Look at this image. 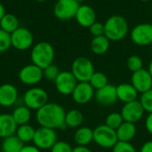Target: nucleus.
Masks as SVG:
<instances>
[{
	"mask_svg": "<svg viewBox=\"0 0 152 152\" xmlns=\"http://www.w3.org/2000/svg\"><path fill=\"white\" fill-rule=\"evenodd\" d=\"M144 113L145 111L142 108L138 99L124 104L120 111L124 122H128L133 124L139 122L143 117Z\"/></svg>",
	"mask_w": 152,
	"mask_h": 152,
	"instance_id": "13",
	"label": "nucleus"
},
{
	"mask_svg": "<svg viewBox=\"0 0 152 152\" xmlns=\"http://www.w3.org/2000/svg\"><path fill=\"white\" fill-rule=\"evenodd\" d=\"M94 97L96 101L102 106H111L118 100L116 86L110 83L102 89L96 90Z\"/></svg>",
	"mask_w": 152,
	"mask_h": 152,
	"instance_id": "16",
	"label": "nucleus"
},
{
	"mask_svg": "<svg viewBox=\"0 0 152 152\" xmlns=\"http://www.w3.org/2000/svg\"><path fill=\"white\" fill-rule=\"evenodd\" d=\"M151 45H152V44H151Z\"/></svg>",
	"mask_w": 152,
	"mask_h": 152,
	"instance_id": "47",
	"label": "nucleus"
},
{
	"mask_svg": "<svg viewBox=\"0 0 152 152\" xmlns=\"http://www.w3.org/2000/svg\"><path fill=\"white\" fill-rule=\"evenodd\" d=\"M54 59V48L47 41H40L35 44L30 51V60L33 65L41 69L53 65Z\"/></svg>",
	"mask_w": 152,
	"mask_h": 152,
	"instance_id": "2",
	"label": "nucleus"
},
{
	"mask_svg": "<svg viewBox=\"0 0 152 152\" xmlns=\"http://www.w3.org/2000/svg\"><path fill=\"white\" fill-rule=\"evenodd\" d=\"M112 152H137V151L131 142H118L112 148Z\"/></svg>",
	"mask_w": 152,
	"mask_h": 152,
	"instance_id": "35",
	"label": "nucleus"
},
{
	"mask_svg": "<svg viewBox=\"0 0 152 152\" xmlns=\"http://www.w3.org/2000/svg\"><path fill=\"white\" fill-rule=\"evenodd\" d=\"M126 66L130 72L135 73L139 70L143 69V61L141 56L137 55H133L127 58Z\"/></svg>",
	"mask_w": 152,
	"mask_h": 152,
	"instance_id": "31",
	"label": "nucleus"
},
{
	"mask_svg": "<svg viewBox=\"0 0 152 152\" xmlns=\"http://www.w3.org/2000/svg\"><path fill=\"white\" fill-rule=\"evenodd\" d=\"M131 39L137 46H148L152 44V24L140 23L131 30Z\"/></svg>",
	"mask_w": 152,
	"mask_h": 152,
	"instance_id": "11",
	"label": "nucleus"
},
{
	"mask_svg": "<svg viewBox=\"0 0 152 152\" xmlns=\"http://www.w3.org/2000/svg\"><path fill=\"white\" fill-rule=\"evenodd\" d=\"M34 43V37L32 32L25 28L19 27L11 34V44L15 49L24 51L30 48Z\"/></svg>",
	"mask_w": 152,
	"mask_h": 152,
	"instance_id": "8",
	"label": "nucleus"
},
{
	"mask_svg": "<svg viewBox=\"0 0 152 152\" xmlns=\"http://www.w3.org/2000/svg\"><path fill=\"white\" fill-rule=\"evenodd\" d=\"M60 73H61V71H60L59 67L53 64L47 66L46 68H45L43 70L44 78L49 82H55V80L58 77V75L60 74Z\"/></svg>",
	"mask_w": 152,
	"mask_h": 152,
	"instance_id": "33",
	"label": "nucleus"
},
{
	"mask_svg": "<svg viewBox=\"0 0 152 152\" xmlns=\"http://www.w3.org/2000/svg\"><path fill=\"white\" fill-rule=\"evenodd\" d=\"M11 47V34L0 29V53L7 51Z\"/></svg>",
	"mask_w": 152,
	"mask_h": 152,
	"instance_id": "34",
	"label": "nucleus"
},
{
	"mask_svg": "<svg viewBox=\"0 0 152 152\" xmlns=\"http://www.w3.org/2000/svg\"><path fill=\"white\" fill-rule=\"evenodd\" d=\"M17 127L18 125L15 123L12 114H0V138L4 139L14 135Z\"/></svg>",
	"mask_w": 152,
	"mask_h": 152,
	"instance_id": "19",
	"label": "nucleus"
},
{
	"mask_svg": "<svg viewBox=\"0 0 152 152\" xmlns=\"http://www.w3.org/2000/svg\"><path fill=\"white\" fill-rule=\"evenodd\" d=\"M19 93L17 88L11 83L0 85V106L10 108L15 105L18 100Z\"/></svg>",
	"mask_w": 152,
	"mask_h": 152,
	"instance_id": "17",
	"label": "nucleus"
},
{
	"mask_svg": "<svg viewBox=\"0 0 152 152\" xmlns=\"http://www.w3.org/2000/svg\"><path fill=\"white\" fill-rule=\"evenodd\" d=\"M148 71H149L150 74L151 75V77H152V60L151 61L150 65H149V67H148Z\"/></svg>",
	"mask_w": 152,
	"mask_h": 152,
	"instance_id": "43",
	"label": "nucleus"
},
{
	"mask_svg": "<svg viewBox=\"0 0 152 152\" xmlns=\"http://www.w3.org/2000/svg\"><path fill=\"white\" fill-rule=\"evenodd\" d=\"M123 123H124V120H123L121 114L118 112H112L106 116L104 125H106L108 127L116 131Z\"/></svg>",
	"mask_w": 152,
	"mask_h": 152,
	"instance_id": "30",
	"label": "nucleus"
},
{
	"mask_svg": "<svg viewBox=\"0 0 152 152\" xmlns=\"http://www.w3.org/2000/svg\"><path fill=\"white\" fill-rule=\"evenodd\" d=\"M6 13H5V8H4V4L0 2V21H1V19L3 18V16Z\"/></svg>",
	"mask_w": 152,
	"mask_h": 152,
	"instance_id": "42",
	"label": "nucleus"
},
{
	"mask_svg": "<svg viewBox=\"0 0 152 152\" xmlns=\"http://www.w3.org/2000/svg\"><path fill=\"white\" fill-rule=\"evenodd\" d=\"M12 116L18 126L27 125L31 119V110L24 105L19 106L14 108L12 113Z\"/></svg>",
	"mask_w": 152,
	"mask_h": 152,
	"instance_id": "25",
	"label": "nucleus"
},
{
	"mask_svg": "<svg viewBox=\"0 0 152 152\" xmlns=\"http://www.w3.org/2000/svg\"><path fill=\"white\" fill-rule=\"evenodd\" d=\"M23 146L24 143H22L14 134L3 139L1 150L2 152H20Z\"/></svg>",
	"mask_w": 152,
	"mask_h": 152,
	"instance_id": "27",
	"label": "nucleus"
},
{
	"mask_svg": "<svg viewBox=\"0 0 152 152\" xmlns=\"http://www.w3.org/2000/svg\"><path fill=\"white\" fill-rule=\"evenodd\" d=\"M20 152H41V150H39L35 145H24Z\"/></svg>",
	"mask_w": 152,
	"mask_h": 152,
	"instance_id": "39",
	"label": "nucleus"
},
{
	"mask_svg": "<svg viewBox=\"0 0 152 152\" xmlns=\"http://www.w3.org/2000/svg\"><path fill=\"white\" fill-rule=\"evenodd\" d=\"M36 1H37V2H45L46 0H36Z\"/></svg>",
	"mask_w": 152,
	"mask_h": 152,
	"instance_id": "45",
	"label": "nucleus"
},
{
	"mask_svg": "<svg viewBox=\"0 0 152 152\" xmlns=\"http://www.w3.org/2000/svg\"><path fill=\"white\" fill-rule=\"evenodd\" d=\"M95 90L89 82H77L71 97L75 103L85 105L89 103L94 97Z\"/></svg>",
	"mask_w": 152,
	"mask_h": 152,
	"instance_id": "15",
	"label": "nucleus"
},
{
	"mask_svg": "<svg viewBox=\"0 0 152 152\" xmlns=\"http://www.w3.org/2000/svg\"><path fill=\"white\" fill-rule=\"evenodd\" d=\"M74 142L77 146H87L94 142V129L87 126L78 127L74 133Z\"/></svg>",
	"mask_w": 152,
	"mask_h": 152,
	"instance_id": "22",
	"label": "nucleus"
},
{
	"mask_svg": "<svg viewBox=\"0 0 152 152\" xmlns=\"http://www.w3.org/2000/svg\"><path fill=\"white\" fill-rule=\"evenodd\" d=\"M79 5L75 0H57L53 6V13L59 20H71L75 18Z\"/></svg>",
	"mask_w": 152,
	"mask_h": 152,
	"instance_id": "9",
	"label": "nucleus"
},
{
	"mask_svg": "<svg viewBox=\"0 0 152 152\" xmlns=\"http://www.w3.org/2000/svg\"><path fill=\"white\" fill-rule=\"evenodd\" d=\"M20 27L18 18L12 13H5L0 21V29L12 34Z\"/></svg>",
	"mask_w": 152,
	"mask_h": 152,
	"instance_id": "26",
	"label": "nucleus"
},
{
	"mask_svg": "<svg viewBox=\"0 0 152 152\" xmlns=\"http://www.w3.org/2000/svg\"><path fill=\"white\" fill-rule=\"evenodd\" d=\"M57 142V133L53 129L39 127L36 129L33 143L39 150H51Z\"/></svg>",
	"mask_w": 152,
	"mask_h": 152,
	"instance_id": "7",
	"label": "nucleus"
},
{
	"mask_svg": "<svg viewBox=\"0 0 152 152\" xmlns=\"http://www.w3.org/2000/svg\"><path fill=\"white\" fill-rule=\"evenodd\" d=\"M89 83L94 89V90H98L100 89H102L106 85H108L109 80H108L107 75L104 73L94 72L89 81Z\"/></svg>",
	"mask_w": 152,
	"mask_h": 152,
	"instance_id": "29",
	"label": "nucleus"
},
{
	"mask_svg": "<svg viewBox=\"0 0 152 152\" xmlns=\"http://www.w3.org/2000/svg\"><path fill=\"white\" fill-rule=\"evenodd\" d=\"M117 137L118 142H131L136 135L137 128L135 124L124 122L117 130Z\"/></svg>",
	"mask_w": 152,
	"mask_h": 152,
	"instance_id": "21",
	"label": "nucleus"
},
{
	"mask_svg": "<svg viewBox=\"0 0 152 152\" xmlns=\"http://www.w3.org/2000/svg\"><path fill=\"white\" fill-rule=\"evenodd\" d=\"M75 1H76V2H77V3L79 4L80 2H83V1H85V0H75Z\"/></svg>",
	"mask_w": 152,
	"mask_h": 152,
	"instance_id": "44",
	"label": "nucleus"
},
{
	"mask_svg": "<svg viewBox=\"0 0 152 152\" xmlns=\"http://www.w3.org/2000/svg\"><path fill=\"white\" fill-rule=\"evenodd\" d=\"M131 84L138 91V93H144L152 89V77L148 69H142L133 73L131 76Z\"/></svg>",
	"mask_w": 152,
	"mask_h": 152,
	"instance_id": "14",
	"label": "nucleus"
},
{
	"mask_svg": "<svg viewBox=\"0 0 152 152\" xmlns=\"http://www.w3.org/2000/svg\"><path fill=\"white\" fill-rule=\"evenodd\" d=\"M139 101L145 112L149 114L152 113V89L141 94Z\"/></svg>",
	"mask_w": 152,
	"mask_h": 152,
	"instance_id": "32",
	"label": "nucleus"
},
{
	"mask_svg": "<svg viewBox=\"0 0 152 152\" xmlns=\"http://www.w3.org/2000/svg\"><path fill=\"white\" fill-rule=\"evenodd\" d=\"M66 111L62 106L53 102H48L36 113V119L41 127L50 129H65Z\"/></svg>",
	"mask_w": 152,
	"mask_h": 152,
	"instance_id": "1",
	"label": "nucleus"
},
{
	"mask_svg": "<svg viewBox=\"0 0 152 152\" xmlns=\"http://www.w3.org/2000/svg\"><path fill=\"white\" fill-rule=\"evenodd\" d=\"M128 23L121 15H112L104 22V36L110 41H119L128 33Z\"/></svg>",
	"mask_w": 152,
	"mask_h": 152,
	"instance_id": "3",
	"label": "nucleus"
},
{
	"mask_svg": "<svg viewBox=\"0 0 152 152\" xmlns=\"http://www.w3.org/2000/svg\"><path fill=\"white\" fill-rule=\"evenodd\" d=\"M110 41L104 35L99 37H94L90 45L92 52L98 56L107 53V51L110 48Z\"/></svg>",
	"mask_w": 152,
	"mask_h": 152,
	"instance_id": "23",
	"label": "nucleus"
},
{
	"mask_svg": "<svg viewBox=\"0 0 152 152\" xmlns=\"http://www.w3.org/2000/svg\"><path fill=\"white\" fill-rule=\"evenodd\" d=\"M70 72L78 82H89L95 70L93 62L89 58L79 56L72 62Z\"/></svg>",
	"mask_w": 152,
	"mask_h": 152,
	"instance_id": "4",
	"label": "nucleus"
},
{
	"mask_svg": "<svg viewBox=\"0 0 152 152\" xmlns=\"http://www.w3.org/2000/svg\"><path fill=\"white\" fill-rule=\"evenodd\" d=\"M145 128L147 132L152 135V113L149 114L145 119Z\"/></svg>",
	"mask_w": 152,
	"mask_h": 152,
	"instance_id": "38",
	"label": "nucleus"
},
{
	"mask_svg": "<svg viewBox=\"0 0 152 152\" xmlns=\"http://www.w3.org/2000/svg\"><path fill=\"white\" fill-rule=\"evenodd\" d=\"M35 133H36V129L32 125L27 124V125H19L17 127L15 135L22 143H28L33 142Z\"/></svg>",
	"mask_w": 152,
	"mask_h": 152,
	"instance_id": "28",
	"label": "nucleus"
},
{
	"mask_svg": "<svg viewBox=\"0 0 152 152\" xmlns=\"http://www.w3.org/2000/svg\"><path fill=\"white\" fill-rule=\"evenodd\" d=\"M72 151L73 148L70 144L63 141H57L51 149V152H72Z\"/></svg>",
	"mask_w": 152,
	"mask_h": 152,
	"instance_id": "36",
	"label": "nucleus"
},
{
	"mask_svg": "<svg viewBox=\"0 0 152 152\" xmlns=\"http://www.w3.org/2000/svg\"><path fill=\"white\" fill-rule=\"evenodd\" d=\"M139 152H152V141H148L144 142Z\"/></svg>",
	"mask_w": 152,
	"mask_h": 152,
	"instance_id": "40",
	"label": "nucleus"
},
{
	"mask_svg": "<svg viewBox=\"0 0 152 152\" xmlns=\"http://www.w3.org/2000/svg\"><path fill=\"white\" fill-rule=\"evenodd\" d=\"M89 30L94 37L102 36L104 35V23H102L100 22H95L90 26Z\"/></svg>",
	"mask_w": 152,
	"mask_h": 152,
	"instance_id": "37",
	"label": "nucleus"
},
{
	"mask_svg": "<svg viewBox=\"0 0 152 152\" xmlns=\"http://www.w3.org/2000/svg\"><path fill=\"white\" fill-rule=\"evenodd\" d=\"M19 80L25 85L34 86L39 83L43 78V69L39 68L38 66L29 64L24 65L19 72Z\"/></svg>",
	"mask_w": 152,
	"mask_h": 152,
	"instance_id": "10",
	"label": "nucleus"
},
{
	"mask_svg": "<svg viewBox=\"0 0 152 152\" xmlns=\"http://www.w3.org/2000/svg\"><path fill=\"white\" fill-rule=\"evenodd\" d=\"M84 121L83 113L78 109H70L65 115V125L70 128H78Z\"/></svg>",
	"mask_w": 152,
	"mask_h": 152,
	"instance_id": "24",
	"label": "nucleus"
},
{
	"mask_svg": "<svg viewBox=\"0 0 152 152\" xmlns=\"http://www.w3.org/2000/svg\"><path fill=\"white\" fill-rule=\"evenodd\" d=\"M94 142L103 149L113 148L118 142L115 130L106 125H100L94 129Z\"/></svg>",
	"mask_w": 152,
	"mask_h": 152,
	"instance_id": "6",
	"label": "nucleus"
},
{
	"mask_svg": "<svg viewBox=\"0 0 152 152\" xmlns=\"http://www.w3.org/2000/svg\"><path fill=\"white\" fill-rule=\"evenodd\" d=\"M72 152H93L87 146H77L73 148Z\"/></svg>",
	"mask_w": 152,
	"mask_h": 152,
	"instance_id": "41",
	"label": "nucleus"
},
{
	"mask_svg": "<svg viewBox=\"0 0 152 152\" xmlns=\"http://www.w3.org/2000/svg\"><path fill=\"white\" fill-rule=\"evenodd\" d=\"M77 82H78L70 71H61L54 82V85L60 94L69 96L72 94Z\"/></svg>",
	"mask_w": 152,
	"mask_h": 152,
	"instance_id": "12",
	"label": "nucleus"
},
{
	"mask_svg": "<svg viewBox=\"0 0 152 152\" xmlns=\"http://www.w3.org/2000/svg\"><path fill=\"white\" fill-rule=\"evenodd\" d=\"M140 1H142V2H148V1H151V0H140Z\"/></svg>",
	"mask_w": 152,
	"mask_h": 152,
	"instance_id": "46",
	"label": "nucleus"
},
{
	"mask_svg": "<svg viewBox=\"0 0 152 152\" xmlns=\"http://www.w3.org/2000/svg\"><path fill=\"white\" fill-rule=\"evenodd\" d=\"M116 88L118 99L124 104L138 99L139 93L131 83H120Z\"/></svg>",
	"mask_w": 152,
	"mask_h": 152,
	"instance_id": "20",
	"label": "nucleus"
},
{
	"mask_svg": "<svg viewBox=\"0 0 152 152\" xmlns=\"http://www.w3.org/2000/svg\"><path fill=\"white\" fill-rule=\"evenodd\" d=\"M48 93L39 87H32L25 91L22 101L23 105L30 110H38L48 103Z\"/></svg>",
	"mask_w": 152,
	"mask_h": 152,
	"instance_id": "5",
	"label": "nucleus"
},
{
	"mask_svg": "<svg viewBox=\"0 0 152 152\" xmlns=\"http://www.w3.org/2000/svg\"><path fill=\"white\" fill-rule=\"evenodd\" d=\"M75 19L81 27L90 28V26L96 22V13L88 4H81L77 9Z\"/></svg>",
	"mask_w": 152,
	"mask_h": 152,
	"instance_id": "18",
	"label": "nucleus"
}]
</instances>
